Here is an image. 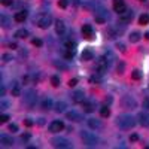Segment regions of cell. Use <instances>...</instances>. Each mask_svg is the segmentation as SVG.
Wrapping results in <instances>:
<instances>
[{
	"label": "cell",
	"mask_w": 149,
	"mask_h": 149,
	"mask_svg": "<svg viewBox=\"0 0 149 149\" xmlns=\"http://www.w3.org/2000/svg\"><path fill=\"white\" fill-rule=\"evenodd\" d=\"M113 10L118 14H124L125 12V3L124 0H113Z\"/></svg>",
	"instance_id": "cell-11"
},
{
	"label": "cell",
	"mask_w": 149,
	"mask_h": 149,
	"mask_svg": "<svg viewBox=\"0 0 149 149\" xmlns=\"http://www.w3.org/2000/svg\"><path fill=\"white\" fill-rule=\"evenodd\" d=\"M0 140H2V145H3V146H12V143H14V140H12L9 136H5V134H2Z\"/></svg>",
	"instance_id": "cell-20"
},
{
	"label": "cell",
	"mask_w": 149,
	"mask_h": 149,
	"mask_svg": "<svg viewBox=\"0 0 149 149\" xmlns=\"http://www.w3.org/2000/svg\"><path fill=\"white\" fill-rule=\"evenodd\" d=\"M0 94H2V97L5 95V88H3V86H2V88H0Z\"/></svg>",
	"instance_id": "cell-50"
},
{
	"label": "cell",
	"mask_w": 149,
	"mask_h": 149,
	"mask_svg": "<svg viewBox=\"0 0 149 149\" xmlns=\"http://www.w3.org/2000/svg\"><path fill=\"white\" fill-rule=\"evenodd\" d=\"M116 46H118V49H119V51H125V49H127V48H125V45H124V43H118Z\"/></svg>",
	"instance_id": "cell-44"
},
{
	"label": "cell",
	"mask_w": 149,
	"mask_h": 149,
	"mask_svg": "<svg viewBox=\"0 0 149 149\" xmlns=\"http://www.w3.org/2000/svg\"><path fill=\"white\" fill-rule=\"evenodd\" d=\"M81 137L85 143V146H95L98 139H97V136H94L93 133L90 131H81Z\"/></svg>",
	"instance_id": "cell-2"
},
{
	"label": "cell",
	"mask_w": 149,
	"mask_h": 149,
	"mask_svg": "<svg viewBox=\"0 0 149 149\" xmlns=\"http://www.w3.org/2000/svg\"><path fill=\"white\" fill-rule=\"evenodd\" d=\"M27 19V10H19L15 14V21L17 22H24Z\"/></svg>",
	"instance_id": "cell-15"
},
{
	"label": "cell",
	"mask_w": 149,
	"mask_h": 149,
	"mask_svg": "<svg viewBox=\"0 0 149 149\" xmlns=\"http://www.w3.org/2000/svg\"><path fill=\"white\" fill-rule=\"evenodd\" d=\"M51 143L55 148H70V142L67 139H63V137H55V139H52Z\"/></svg>",
	"instance_id": "cell-5"
},
{
	"label": "cell",
	"mask_w": 149,
	"mask_h": 149,
	"mask_svg": "<svg viewBox=\"0 0 149 149\" xmlns=\"http://www.w3.org/2000/svg\"><path fill=\"white\" fill-rule=\"evenodd\" d=\"M130 18H131V12H124V14H121V21L122 22L130 21Z\"/></svg>",
	"instance_id": "cell-28"
},
{
	"label": "cell",
	"mask_w": 149,
	"mask_h": 149,
	"mask_svg": "<svg viewBox=\"0 0 149 149\" xmlns=\"http://www.w3.org/2000/svg\"><path fill=\"white\" fill-rule=\"evenodd\" d=\"M137 139H139V136H137V134H136V133L130 136V140H131V142H136V140H137Z\"/></svg>",
	"instance_id": "cell-43"
},
{
	"label": "cell",
	"mask_w": 149,
	"mask_h": 149,
	"mask_svg": "<svg viewBox=\"0 0 149 149\" xmlns=\"http://www.w3.org/2000/svg\"><path fill=\"white\" fill-rule=\"evenodd\" d=\"M64 48L69 49V51H73V52H74V49H76V45H74V42H72V40H67V42L64 43Z\"/></svg>",
	"instance_id": "cell-27"
},
{
	"label": "cell",
	"mask_w": 149,
	"mask_h": 149,
	"mask_svg": "<svg viewBox=\"0 0 149 149\" xmlns=\"http://www.w3.org/2000/svg\"><path fill=\"white\" fill-rule=\"evenodd\" d=\"M36 91L34 90H30V91H27V94H26V103L29 104V106H34V103H36Z\"/></svg>",
	"instance_id": "cell-10"
},
{
	"label": "cell",
	"mask_w": 149,
	"mask_h": 149,
	"mask_svg": "<svg viewBox=\"0 0 149 149\" xmlns=\"http://www.w3.org/2000/svg\"><path fill=\"white\" fill-rule=\"evenodd\" d=\"M121 104L125 107V109H134L136 106H137L136 100H134L133 97H130V95H125V97H124L122 100H121Z\"/></svg>",
	"instance_id": "cell-3"
},
{
	"label": "cell",
	"mask_w": 149,
	"mask_h": 149,
	"mask_svg": "<svg viewBox=\"0 0 149 149\" xmlns=\"http://www.w3.org/2000/svg\"><path fill=\"white\" fill-rule=\"evenodd\" d=\"M100 115H102L103 118H109V116H110V109H109L107 106H103V107L100 109Z\"/></svg>",
	"instance_id": "cell-23"
},
{
	"label": "cell",
	"mask_w": 149,
	"mask_h": 149,
	"mask_svg": "<svg viewBox=\"0 0 149 149\" xmlns=\"http://www.w3.org/2000/svg\"><path fill=\"white\" fill-rule=\"evenodd\" d=\"M52 100H51V98H43V100L40 102V107L42 109H45V110H48V109H51L52 107Z\"/></svg>",
	"instance_id": "cell-18"
},
{
	"label": "cell",
	"mask_w": 149,
	"mask_h": 149,
	"mask_svg": "<svg viewBox=\"0 0 149 149\" xmlns=\"http://www.w3.org/2000/svg\"><path fill=\"white\" fill-rule=\"evenodd\" d=\"M2 5H5V6H10V5H12V0H2Z\"/></svg>",
	"instance_id": "cell-45"
},
{
	"label": "cell",
	"mask_w": 149,
	"mask_h": 149,
	"mask_svg": "<svg viewBox=\"0 0 149 149\" xmlns=\"http://www.w3.org/2000/svg\"><path fill=\"white\" fill-rule=\"evenodd\" d=\"M66 107H67V104H66L64 102H58V103L55 104V110L58 112V113H61V112H64V110H66Z\"/></svg>",
	"instance_id": "cell-22"
},
{
	"label": "cell",
	"mask_w": 149,
	"mask_h": 149,
	"mask_svg": "<svg viewBox=\"0 0 149 149\" xmlns=\"http://www.w3.org/2000/svg\"><path fill=\"white\" fill-rule=\"evenodd\" d=\"M15 36L19 37V39H24V37H27V36H29V31H27L26 29H19V30L15 31Z\"/></svg>",
	"instance_id": "cell-21"
},
{
	"label": "cell",
	"mask_w": 149,
	"mask_h": 149,
	"mask_svg": "<svg viewBox=\"0 0 149 149\" xmlns=\"http://www.w3.org/2000/svg\"><path fill=\"white\" fill-rule=\"evenodd\" d=\"M31 43H33L34 46H42V40H40V39H33Z\"/></svg>",
	"instance_id": "cell-36"
},
{
	"label": "cell",
	"mask_w": 149,
	"mask_h": 149,
	"mask_svg": "<svg viewBox=\"0 0 149 149\" xmlns=\"http://www.w3.org/2000/svg\"><path fill=\"white\" fill-rule=\"evenodd\" d=\"M63 130H64L63 121H52L51 125H49V131L51 133H58V131H63Z\"/></svg>",
	"instance_id": "cell-6"
},
{
	"label": "cell",
	"mask_w": 149,
	"mask_h": 149,
	"mask_svg": "<svg viewBox=\"0 0 149 149\" xmlns=\"http://www.w3.org/2000/svg\"><path fill=\"white\" fill-rule=\"evenodd\" d=\"M8 106H9V102L6 100V98H2V107H3V109H6Z\"/></svg>",
	"instance_id": "cell-42"
},
{
	"label": "cell",
	"mask_w": 149,
	"mask_h": 149,
	"mask_svg": "<svg viewBox=\"0 0 149 149\" xmlns=\"http://www.w3.org/2000/svg\"><path fill=\"white\" fill-rule=\"evenodd\" d=\"M37 26H39L40 29H48L49 26H51V17L49 15H40L39 18H37Z\"/></svg>",
	"instance_id": "cell-4"
},
{
	"label": "cell",
	"mask_w": 149,
	"mask_h": 149,
	"mask_svg": "<svg viewBox=\"0 0 149 149\" xmlns=\"http://www.w3.org/2000/svg\"><path fill=\"white\" fill-rule=\"evenodd\" d=\"M140 2H145V0H140Z\"/></svg>",
	"instance_id": "cell-55"
},
{
	"label": "cell",
	"mask_w": 149,
	"mask_h": 149,
	"mask_svg": "<svg viewBox=\"0 0 149 149\" xmlns=\"http://www.w3.org/2000/svg\"><path fill=\"white\" fill-rule=\"evenodd\" d=\"M82 34H84V37L85 39H94V30H93V27L90 26V24H85V26L82 27Z\"/></svg>",
	"instance_id": "cell-7"
},
{
	"label": "cell",
	"mask_w": 149,
	"mask_h": 149,
	"mask_svg": "<svg viewBox=\"0 0 149 149\" xmlns=\"http://www.w3.org/2000/svg\"><path fill=\"white\" fill-rule=\"evenodd\" d=\"M88 127L93 128V130H98L102 127V122L98 119H95V118H91V119H88Z\"/></svg>",
	"instance_id": "cell-16"
},
{
	"label": "cell",
	"mask_w": 149,
	"mask_h": 149,
	"mask_svg": "<svg viewBox=\"0 0 149 149\" xmlns=\"http://www.w3.org/2000/svg\"><path fill=\"white\" fill-rule=\"evenodd\" d=\"M72 2H73L74 5H79V2H81V0H72Z\"/></svg>",
	"instance_id": "cell-53"
},
{
	"label": "cell",
	"mask_w": 149,
	"mask_h": 149,
	"mask_svg": "<svg viewBox=\"0 0 149 149\" xmlns=\"http://www.w3.org/2000/svg\"><path fill=\"white\" fill-rule=\"evenodd\" d=\"M2 26H5V27L9 26V19H8L6 15H2Z\"/></svg>",
	"instance_id": "cell-32"
},
{
	"label": "cell",
	"mask_w": 149,
	"mask_h": 149,
	"mask_svg": "<svg viewBox=\"0 0 149 149\" xmlns=\"http://www.w3.org/2000/svg\"><path fill=\"white\" fill-rule=\"evenodd\" d=\"M63 57H64L66 60H72V58L74 57V52H73V51H69V49H66V51L63 52Z\"/></svg>",
	"instance_id": "cell-29"
},
{
	"label": "cell",
	"mask_w": 149,
	"mask_h": 149,
	"mask_svg": "<svg viewBox=\"0 0 149 149\" xmlns=\"http://www.w3.org/2000/svg\"><path fill=\"white\" fill-rule=\"evenodd\" d=\"M137 119H139V122L142 124L143 127H148L149 125V112H146V110L140 112V113L137 115Z\"/></svg>",
	"instance_id": "cell-9"
},
{
	"label": "cell",
	"mask_w": 149,
	"mask_h": 149,
	"mask_svg": "<svg viewBox=\"0 0 149 149\" xmlns=\"http://www.w3.org/2000/svg\"><path fill=\"white\" fill-rule=\"evenodd\" d=\"M22 139H24V140H29V139H30V134H29V133H24V134H22Z\"/></svg>",
	"instance_id": "cell-48"
},
{
	"label": "cell",
	"mask_w": 149,
	"mask_h": 149,
	"mask_svg": "<svg viewBox=\"0 0 149 149\" xmlns=\"http://www.w3.org/2000/svg\"><path fill=\"white\" fill-rule=\"evenodd\" d=\"M134 124H136V119L131 115H121L118 118V125L122 130H131L134 127Z\"/></svg>",
	"instance_id": "cell-1"
},
{
	"label": "cell",
	"mask_w": 149,
	"mask_h": 149,
	"mask_svg": "<svg viewBox=\"0 0 149 149\" xmlns=\"http://www.w3.org/2000/svg\"><path fill=\"white\" fill-rule=\"evenodd\" d=\"M58 6H60V8H63V9L67 8V0H60V2H58Z\"/></svg>",
	"instance_id": "cell-35"
},
{
	"label": "cell",
	"mask_w": 149,
	"mask_h": 149,
	"mask_svg": "<svg viewBox=\"0 0 149 149\" xmlns=\"http://www.w3.org/2000/svg\"><path fill=\"white\" fill-rule=\"evenodd\" d=\"M72 98H73L74 103H84L85 102V94H84V91H74L72 94Z\"/></svg>",
	"instance_id": "cell-13"
},
{
	"label": "cell",
	"mask_w": 149,
	"mask_h": 149,
	"mask_svg": "<svg viewBox=\"0 0 149 149\" xmlns=\"http://www.w3.org/2000/svg\"><path fill=\"white\" fill-rule=\"evenodd\" d=\"M145 37H146V39L149 40V33H146V34H145Z\"/></svg>",
	"instance_id": "cell-54"
},
{
	"label": "cell",
	"mask_w": 149,
	"mask_h": 149,
	"mask_svg": "<svg viewBox=\"0 0 149 149\" xmlns=\"http://www.w3.org/2000/svg\"><path fill=\"white\" fill-rule=\"evenodd\" d=\"M37 124H39V125H43V124H45V119H43V118H39V119H37Z\"/></svg>",
	"instance_id": "cell-49"
},
{
	"label": "cell",
	"mask_w": 149,
	"mask_h": 149,
	"mask_svg": "<svg viewBox=\"0 0 149 149\" xmlns=\"http://www.w3.org/2000/svg\"><path fill=\"white\" fill-rule=\"evenodd\" d=\"M24 125H26V127H31L33 125V121L30 118H26V119H24Z\"/></svg>",
	"instance_id": "cell-33"
},
{
	"label": "cell",
	"mask_w": 149,
	"mask_h": 149,
	"mask_svg": "<svg viewBox=\"0 0 149 149\" xmlns=\"http://www.w3.org/2000/svg\"><path fill=\"white\" fill-rule=\"evenodd\" d=\"M143 107H145L146 110H149V97H146L145 100H143Z\"/></svg>",
	"instance_id": "cell-38"
},
{
	"label": "cell",
	"mask_w": 149,
	"mask_h": 149,
	"mask_svg": "<svg viewBox=\"0 0 149 149\" xmlns=\"http://www.w3.org/2000/svg\"><path fill=\"white\" fill-rule=\"evenodd\" d=\"M76 84H78V79H70L69 81V86H72V88H73V86H76Z\"/></svg>",
	"instance_id": "cell-41"
},
{
	"label": "cell",
	"mask_w": 149,
	"mask_h": 149,
	"mask_svg": "<svg viewBox=\"0 0 149 149\" xmlns=\"http://www.w3.org/2000/svg\"><path fill=\"white\" fill-rule=\"evenodd\" d=\"M8 121H9V116L8 115H2V116H0V122H2V124H5Z\"/></svg>",
	"instance_id": "cell-39"
},
{
	"label": "cell",
	"mask_w": 149,
	"mask_h": 149,
	"mask_svg": "<svg viewBox=\"0 0 149 149\" xmlns=\"http://www.w3.org/2000/svg\"><path fill=\"white\" fill-rule=\"evenodd\" d=\"M9 130H10L12 133H17V131H18V125H17V124H10V125H9Z\"/></svg>",
	"instance_id": "cell-34"
},
{
	"label": "cell",
	"mask_w": 149,
	"mask_h": 149,
	"mask_svg": "<svg viewBox=\"0 0 149 149\" xmlns=\"http://www.w3.org/2000/svg\"><path fill=\"white\" fill-rule=\"evenodd\" d=\"M82 104H84V110L86 112V113H91V112L95 110V102H93V100H86Z\"/></svg>",
	"instance_id": "cell-14"
},
{
	"label": "cell",
	"mask_w": 149,
	"mask_h": 149,
	"mask_svg": "<svg viewBox=\"0 0 149 149\" xmlns=\"http://www.w3.org/2000/svg\"><path fill=\"white\" fill-rule=\"evenodd\" d=\"M122 70H124V63H119L118 64V73H122Z\"/></svg>",
	"instance_id": "cell-47"
},
{
	"label": "cell",
	"mask_w": 149,
	"mask_h": 149,
	"mask_svg": "<svg viewBox=\"0 0 149 149\" xmlns=\"http://www.w3.org/2000/svg\"><path fill=\"white\" fill-rule=\"evenodd\" d=\"M54 66H55V67H58V69H61V70H67V69H69V66H67V64L61 63V61H58V60H54Z\"/></svg>",
	"instance_id": "cell-24"
},
{
	"label": "cell",
	"mask_w": 149,
	"mask_h": 149,
	"mask_svg": "<svg viewBox=\"0 0 149 149\" xmlns=\"http://www.w3.org/2000/svg\"><path fill=\"white\" fill-rule=\"evenodd\" d=\"M139 24L140 26H146V24H149V15H140V18H139Z\"/></svg>",
	"instance_id": "cell-26"
},
{
	"label": "cell",
	"mask_w": 149,
	"mask_h": 149,
	"mask_svg": "<svg viewBox=\"0 0 149 149\" xmlns=\"http://www.w3.org/2000/svg\"><path fill=\"white\" fill-rule=\"evenodd\" d=\"M107 66H109V61H107L106 57H100V58H98V61H97V70L98 72L103 73L107 69Z\"/></svg>",
	"instance_id": "cell-8"
},
{
	"label": "cell",
	"mask_w": 149,
	"mask_h": 149,
	"mask_svg": "<svg viewBox=\"0 0 149 149\" xmlns=\"http://www.w3.org/2000/svg\"><path fill=\"white\" fill-rule=\"evenodd\" d=\"M9 46H10V48H12V49H15V48H17V43H10V45H9Z\"/></svg>",
	"instance_id": "cell-52"
},
{
	"label": "cell",
	"mask_w": 149,
	"mask_h": 149,
	"mask_svg": "<svg viewBox=\"0 0 149 149\" xmlns=\"http://www.w3.org/2000/svg\"><path fill=\"white\" fill-rule=\"evenodd\" d=\"M106 103H112V97H106Z\"/></svg>",
	"instance_id": "cell-51"
},
{
	"label": "cell",
	"mask_w": 149,
	"mask_h": 149,
	"mask_svg": "<svg viewBox=\"0 0 149 149\" xmlns=\"http://www.w3.org/2000/svg\"><path fill=\"white\" fill-rule=\"evenodd\" d=\"M131 78H133V79H142V72H140V70H133Z\"/></svg>",
	"instance_id": "cell-30"
},
{
	"label": "cell",
	"mask_w": 149,
	"mask_h": 149,
	"mask_svg": "<svg viewBox=\"0 0 149 149\" xmlns=\"http://www.w3.org/2000/svg\"><path fill=\"white\" fill-rule=\"evenodd\" d=\"M2 60H3V61H10V60H12V55H10V54H3V55H2Z\"/></svg>",
	"instance_id": "cell-37"
},
{
	"label": "cell",
	"mask_w": 149,
	"mask_h": 149,
	"mask_svg": "<svg viewBox=\"0 0 149 149\" xmlns=\"http://www.w3.org/2000/svg\"><path fill=\"white\" fill-rule=\"evenodd\" d=\"M51 84H52V86H58L60 85V78L58 76H51Z\"/></svg>",
	"instance_id": "cell-31"
},
{
	"label": "cell",
	"mask_w": 149,
	"mask_h": 149,
	"mask_svg": "<svg viewBox=\"0 0 149 149\" xmlns=\"http://www.w3.org/2000/svg\"><path fill=\"white\" fill-rule=\"evenodd\" d=\"M12 94H14V95H19V86H14V88H12Z\"/></svg>",
	"instance_id": "cell-40"
},
{
	"label": "cell",
	"mask_w": 149,
	"mask_h": 149,
	"mask_svg": "<svg viewBox=\"0 0 149 149\" xmlns=\"http://www.w3.org/2000/svg\"><path fill=\"white\" fill-rule=\"evenodd\" d=\"M95 21H97L98 24H103V22H104V18H103V17H97V18H95Z\"/></svg>",
	"instance_id": "cell-46"
},
{
	"label": "cell",
	"mask_w": 149,
	"mask_h": 149,
	"mask_svg": "<svg viewBox=\"0 0 149 149\" xmlns=\"http://www.w3.org/2000/svg\"><path fill=\"white\" fill-rule=\"evenodd\" d=\"M55 31H57L58 34H63V33L66 31V26H64V22L61 21V19L55 21Z\"/></svg>",
	"instance_id": "cell-17"
},
{
	"label": "cell",
	"mask_w": 149,
	"mask_h": 149,
	"mask_svg": "<svg viewBox=\"0 0 149 149\" xmlns=\"http://www.w3.org/2000/svg\"><path fill=\"white\" fill-rule=\"evenodd\" d=\"M67 119H70V121H73V122H81L84 118H82V115L81 113H78L76 110H70V112H67Z\"/></svg>",
	"instance_id": "cell-12"
},
{
	"label": "cell",
	"mask_w": 149,
	"mask_h": 149,
	"mask_svg": "<svg viewBox=\"0 0 149 149\" xmlns=\"http://www.w3.org/2000/svg\"><path fill=\"white\" fill-rule=\"evenodd\" d=\"M94 58V54L93 51H90V49H85V51H82V60L84 61H90Z\"/></svg>",
	"instance_id": "cell-19"
},
{
	"label": "cell",
	"mask_w": 149,
	"mask_h": 149,
	"mask_svg": "<svg viewBox=\"0 0 149 149\" xmlns=\"http://www.w3.org/2000/svg\"><path fill=\"white\" fill-rule=\"evenodd\" d=\"M130 40H131V42H139V40H140V33H139V31H133V33L130 34Z\"/></svg>",
	"instance_id": "cell-25"
}]
</instances>
